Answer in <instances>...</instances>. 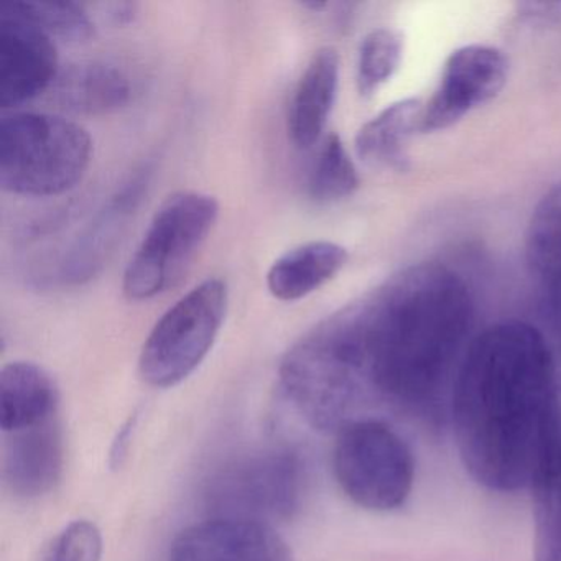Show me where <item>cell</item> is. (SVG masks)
I'll list each match as a JSON object with an SVG mask.
<instances>
[{"label": "cell", "instance_id": "cell-17", "mask_svg": "<svg viewBox=\"0 0 561 561\" xmlns=\"http://www.w3.org/2000/svg\"><path fill=\"white\" fill-rule=\"evenodd\" d=\"M347 251L331 241H311L285 252L267 272V288L277 300L297 301L333 280Z\"/></svg>", "mask_w": 561, "mask_h": 561}, {"label": "cell", "instance_id": "cell-20", "mask_svg": "<svg viewBox=\"0 0 561 561\" xmlns=\"http://www.w3.org/2000/svg\"><path fill=\"white\" fill-rule=\"evenodd\" d=\"M403 55V35L396 28L380 27L360 42L357 57V91L360 96L376 94L399 70Z\"/></svg>", "mask_w": 561, "mask_h": 561}, {"label": "cell", "instance_id": "cell-3", "mask_svg": "<svg viewBox=\"0 0 561 561\" xmlns=\"http://www.w3.org/2000/svg\"><path fill=\"white\" fill-rule=\"evenodd\" d=\"M91 137L64 117L12 113L0 121V186L21 196L64 195L91 162Z\"/></svg>", "mask_w": 561, "mask_h": 561}, {"label": "cell", "instance_id": "cell-23", "mask_svg": "<svg viewBox=\"0 0 561 561\" xmlns=\"http://www.w3.org/2000/svg\"><path fill=\"white\" fill-rule=\"evenodd\" d=\"M518 12L528 21H557L561 18V2H524L518 4Z\"/></svg>", "mask_w": 561, "mask_h": 561}, {"label": "cell", "instance_id": "cell-1", "mask_svg": "<svg viewBox=\"0 0 561 561\" xmlns=\"http://www.w3.org/2000/svg\"><path fill=\"white\" fill-rule=\"evenodd\" d=\"M373 402L423 420L448 415L474 301L445 265L413 264L330 317Z\"/></svg>", "mask_w": 561, "mask_h": 561}, {"label": "cell", "instance_id": "cell-4", "mask_svg": "<svg viewBox=\"0 0 561 561\" xmlns=\"http://www.w3.org/2000/svg\"><path fill=\"white\" fill-rule=\"evenodd\" d=\"M213 196L180 192L160 205L124 274V295L152 300L175 287L218 221Z\"/></svg>", "mask_w": 561, "mask_h": 561}, {"label": "cell", "instance_id": "cell-10", "mask_svg": "<svg viewBox=\"0 0 561 561\" xmlns=\"http://www.w3.org/2000/svg\"><path fill=\"white\" fill-rule=\"evenodd\" d=\"M170 561H294V554L271 525L215 517L183 530Z\"/></svg>", "mask_w": 561, "mask_h": 561}, {"label": "cell", "instance_id": "cell-9", "mask_svg": "<svg viewBox=\"0 0 561 561\" xmlns=\"http://www.w3.org/2000/svg\"><path fill=\"white\" fill-rule=\"evenodd\" d=\"M504 51L488 45H466L449 55L438 88L423 106L422 129L430 134L448 129L471 111L494 100L507 83Z\"/></svg>", "mask_w": 561, "mask_h": 561}, {"label": "cell", "instance_id": "cell-13", "mask_svg": "<svg viewBox=\"0 0 561 561\" xmlns=\"http://www.w3.org/2000/svg\"><path fill=\"white\" fill-rule=\"evenodd\" d=\"M340 84V55L333 47L314 51L308 61L288 113V134L298 149H310L320 140Z\"/></svg>", "mask_w": 561, "mask_h": 561}, {"label": "cell", "instance_id": "cell-7", "mask_svg": "<svg viewBox=\"0 0 561 561\" xmlns=\"http://www.w3.org/2000/svg\"><path fill=\"white\" fill-rule=\"evenodd\" d=\"M304 465L290 449H271L226 469L209 499L218 517L268 524L287 520L300 505Z\"/></svg>", "mask_w": 561, "mask_h": 561}, {"label": "cell", "instance_id": "cell-16", "mask_svg": "<svg viewBox=\"0 0 561 561\" xmlns=\"http://www.w3.org/2000/svg\"><path fill=\"white\" fill-rule=\"evenodd\" d=\"M423 106L415 98L400 100L367 121L356 139L357 157L374 169L403 172L409 169V140L422 129Z\"/></svg>", "mask_w": 561, "mask_h": 561}, {"label": "cell", "instance_id": "cell-11", "mask_svg": "<svg viewBox=\"0 0 561 561\" xmlns=\"http://www.w3.org/2000/svg\"><path fill=\"white\" fill-rule=\"evenodd\" d=\"M5 436L2 478L8 488L22 497L51 491L64 471V436L57 416Z\"/></svg>", "mask_w": 561, "mask_h": 561}, {"label": "cell", "instance_id": "cell-22", "mask_svg": "<svg viewBox=\"0 0 561 561\" xmlns=\"http://www.w3.org/2000/svg\"><path fill=\"white\" fill-rule=\"evenodd\" d=\"M103 537L100 528L90 520L68 525L51 545L47 561H100Z\"/></svg>", "mask_w": 561, "mask_h": 561}, {"label": "cell", "instance_id": "cell-12", "mask_svg": "<svg viewBox=\"0 0 561 561\" xmlns=\"http://www.w3.org/2000/svg\"><path fill=\"white\" fill-rule=\"evenodd\" d=\"M525 259L541 304L561 331V183L545 193L531 213Z\"/></svg>", "mask_w": 561, "mask_h": 561}, {"label": "cell", "instance_id": "cell-8", "mask_svg": "<svg viewBox=\"0 0 561 561\" xmlns=\"http://www.w3.org/2000/svg\"><path fill=\"white\" fill-rule=\"evenodd\" d=\"M58 78L57 47L50 35L22 8L0 2V106L35 100Z\"/></svg>", "mask_w": 561, "mask_h": 561}, {"label": "cell", "instance_id": "cell-5", "mask_svg": "<svg viewBox=\"0 0 561 561\" xmlns=\"http://www.w3.org/2000/svg\"><path fill=\"white\" fill-rule=\"evenodd\" d=\"M336 435L333 468L344 494L366 511L402 507L415 478L412 449L405 439L376 419L356 420Z\"/></svg>", "mask_w": 561, "mask_h": 561}, {"label": "cell", "instance_id": "cell-2", "mask_svg": "<svg viewBox=\"0 0 561 561\" xmlns=\"http://www.w3.org/2000/svg\"><path fill=\"white\" fill-rule=\"evenodd\" d=\"M560 392L553 354L531 324L502 321L469 343L448 415L479 485L502 494L530 488Z\"/></svg>", "mask_w": 561, "mask_h": 561}, {"label": "cell", "instance_id": "cell-14", "mask_svg": "<svg viewBox=\"0 0 561 561\" xmlns=\"http://www.w3.org/2000/svg\"><path fill=\"white\" fill-rule=\"evenodd\" d=\"M530 489L534 561H561V392Z\"/></svg>", "mask_w": 561, "mask_h": 561}, {"label": "cell", "instance_id": "cell-19", "mask_svg": "<svg viewBox=\"0 0 561 561\" xmlns=\"http://www.w3.org/2000/svg\"><path fill=\"white\" fill-rule=\"evenodd\" d=\"M359 186L356 165L340 137L324 139L308 173V195L317 203H334L353 195Z\"/></svg>", "mask_w": 561, "mask_h": 561}, {"label": "cell", "instance_id": "cell-21", "mask_svg": "<svg viewBox=\"0 0 561 561\" xmlns=\"http://www.w3.org/2000/svg\"><path fill=\"white\" fill-rule=\"evenodd\" d=\"M22 8L50 35L80 44L94 35V24L87 9L67 0H21Z\"/></svg>", "mask_w": 561, "mask_h": 561}, {"label": "cell", "instance_id": "cell-18", "mask_svg": "<svg viewBox=\"0 0 561 561\" xmlns=\"http://www.w3.org/2000/svg\"><path fill=\"white\" fill-rule=\"evenodd\" d=\"M57 100L68 110L103 114L119 110L130 98L126 75L106 64L73 65L57 78Z\"/></svg>", "mask_w": 561, "mask_h": 561}, {"label": "cell", "instance_id": "cell-15", "mask_svg": "<svg viewBox=\"0 0 561 561\" xmlns=\"http://www.w3.org/2000/svg\"><path fill=\"white\" fill-rule=\"evenodd\" d=\"M58 390L44 367L25 360L0 370V428L4 435L32 428L57 416Z\"/></svg>", "mask_w": 561, "mask_h": 561}, {"label": "cell", "instance_id": "cell-6", "mask_svg": "<svg viewBox=\"0 0 561 561\" xmlns=\"http://www.w3.org/2000/svg\"><path fill=\"white\" fill-rule=\"evenodd\" d=\"M228 301L226 282L208 278L169 308L140 353L144 382L170 389L188 379L215 346L228 313Z\"/></svg>", "mask_w": 561, "mask_h": 561}]
</instances>
